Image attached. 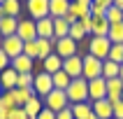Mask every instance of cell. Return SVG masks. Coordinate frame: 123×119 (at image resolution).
<instances>
[{"instance_id": "cell-1", "label": "cell", "mask_w": 123, "mask_h": 119, "mask_svg": "<svg viewBox=\"0 0 123 119\" xmlns=\"http://www.w3.org/2000/svg\"><path fill=\"white\" fill-rule=\"evenodd\" d=\"M65 96H68L70 105H77V103H86L88 100V82L84 77H74L70 86L65 89Z\"/></svg>"}, {"instance_id": "cell-2", "label": "cell", "mask_w": 123, "mask_h": 119, "mask_svg": "<svg viewBox=\"0 0 123 119\" xmlns=\"http://www.w3.org/2000/svg\"><path fill=\"white\" fill-rule=\"evenodd\" d=\"M109 49H111V42H109L107 35H105V37H100V35H91V37H88V54L91 56H95V58H100V61H107Z\"/></svg>"}, {"instance_id": "cell-3", "label": "cell", "mask_w": 123, "mask_h": 119, "mask_svg": "<svg viewBox=\"0 0 123 119\" xmlns=\"http://www.w3.org/2000/svg\"><path fill=\"white\" fill-rule=\"evenodd\" d=\"M102 63L100 58H95V56L86 54L84 56V70H81V77L86 79V82H91V79H95V77H102Z\"/></svg>"}, {"instance_id": "cell-4", "label": "cell", "mask_w": 123, "mask_h": 119, "mask_svg": "<svg viewBox=\"0 0 123 119\" xmlns=\"http://www.w3.org/2000/svg\"><path fill=\"white\" fill-rule=\"evenodd\" d=\"M42 100H44V107H49L51 112H61L63 107H70V100L63 89H51V93Z\"/></svg>"}, {"instance_id": "cell-5", "label": "cell", "mask_w": 123, "mask_h": 119, "mask_svg": "<svg viewBox=\"0 0 123 119\" xmlns=\"http://www.w3.org/2000/svg\"><path fill=\"white\" fill-rule=\"evenodd\" d=\"M0 49H2V51L7 54V58L12 61V58H16V56L23 54V40H21L19 35H7V37H2Z\"/></svg>"}, {"instance_id": "cell-6", "label": "cell", "mask_w": 123, "mask_h": 119, "mask_svg": "<svg viewBox=\"0 0 123 119\" xmlns=\"http://www.w3.org/2000/svg\"><path fill=\"white\" fill-rule=\"evenodd\" d=\"M33 89H35V96L40 98H47L49 93H51V89H54V79H51V75L49 72H37L33 79Z\"/></svg>"}, {"instance_id": "cell-7", "label": "cell", "mask_w": 123, "mask_h": 119, "mask_svg": "<svg viewBox=\"0 0 123 119\" xmlns=\"http://www.w3.org/2000/svg\"><path fill=\"white\" fill-rule=\"evenodd\" d=\"M77 44H79V42H74L70 35H68V37H58V40H56L54 51L61 56L63 61H65V58H70V56H74V54H77V49H79Z\"/></svg>"}, {"instance_id": "cell-8", "label": "cell", "mask_w": 123, "mask_h": 119, "mask_svg": "<svg viewBox=\"0 0 123 119\" xmlns=\"http://www.w3.org/2000/svg\"><path fill=\"white\" fill-rule=\"evenodd\" d=\"M26 7H28V14H30L33 21L49 16V0H26Z\"/></svg>"}, {"instance_id": "cell-9", "label": "cell", "mask_w": 123, "mask_h": 119, "mask_svg": "<svg viewBox=\"0 0 123 119\" xmlns=\"http://www.w3.org/2000/svg\"><path fill=\"white\" fill-rule=\"evenodd\" d=\"M100 98H107V79L105 77H95L88 82V100L95 103Z\"/></svg>"}, {"instance_id": "cell-10", "label": "cell", "mask_w": 123, "mask_h": 119, "mask_svg": "<svg viewBox=\"0 0 123 119\" xmlns=\"http://www.w3.org/2000/svg\"><path fill=\"white\" fill-rule=\"evenodd\" d=\"M16 35H19L23 42L37 40V26H35L33 19H21L19 16V28H16Z\"/></svg>"}, {"instance_id": "cell-11", "label": "cell", "mask_w": 123, "mask_h": 119, "mask_svg": "<svg viewBox=\"0 0 123 119\" xmlns=\"http://www.w3.org/2000/svg\"><path fill=\"white\" fill-rule=\"evenodd\" d=\"M63 70L68 72L72 79L74 77H81V70H84V56L74 54V56H70V58H65L63 61Z\"/></svg>"}, {"instance_id": "cell-12", "label": "cell", "mask_w": 123, "mask_h": 119, "mask_svg": "<svg viewBox=\"0 0 123 119\" xmlns=\"http://www.w3.org/2000/svg\"><path fill=\"white\" fill-rule=\"evenodd\" d=\"M91 107H93L98 119H114V107H111V103L107 98H100L95 103H91Z\"/></svg>"}, {"instance_id": "cell-13", "label": "cell", "mask_w": 123, "mask_h": 119, "mask_svg": "<svg viewBox=\"0 0 123 119\" xmlns=\"http://www.w3.org/2000/svg\"><path fill=\"white\" fill-rule=\"evenodd\" d=\"M88 14H91V5H86V2H81V0H70L68 16L72 21H79V19H84V16H88Z\"/></svg>"}, {"instance_id": "cell-14", "label": "cell", "mask_w": 123, "mask_h": 119, "mask_svg": "<svg viewBox=\"0 0 123 119\" xmlns=\"http://www.w3.org/2000/svg\"><path fill=\"white\" fill-rule=\"evenodd\" d=\"M68 12H70V0H49V16L51 19L68 16Z\"/></svg>"}, {"instance_id": "cell-15", "label": "cell", "mask_w": 123, "mask_h": 119, "mask_svg": "<svg viewBox=\"0 0 123 119\" xmlns=\"http://www.w3.org/2000/svg\"><path fill=\"white\" fill-rule=\"evenodd\" d=\"M16 79H19V72L9 65V68H5L2 72H0V84H2V91H12L16 89Z\"/></svg>"}, {"instance_id": "cell-16", "label": "cell", "mask_w": 123, "mask_h": 119, "mask_svg": "<svg viewBox=\"0 0 123 119\" xmlns=\"http://www.w3.org/2000/svg\"><path fill=\"white\" fill-rule=\"evenodd\" d=\"M35 26H37V37H44V40H56V37H54V19H51V16L35 21Z\"/></svg>"}, {"instance_id": "cell-17", "label": "cell", "mask_w": 123, "mask_h": 119, "mask_svg": "<svg viewBox=\"0 0 123 119\" xmlns=\"http://www.w3.org/2000/svg\"><path fill=\"white\" fill-rule=\"evenodd\" d=\"M33 58L30 56H26V54H21V56H16V58H12L9 61V65H12L19 75H23V72H33Z\"/></svg>"}, {"instance_id": "cell-18", "label": "cell", "mask_w": 123, "mask_h": 119, "mask_svg": "<svg viewBox=\"0 0 123 119\" xmlns=\"http://www.w3.org/2000/svg\"><path fill=\"white\" fill-rule=\"evenodd\" d=\"M121 93H123V82L121 79L118 77L107 79V100L109 103H116V100H121Z\"/></svg>"}, {"instance_id": "cell-19", "label": "cell", "mask_w": 123, "mask_h": 119, "mask_svg": "<svg viewBox=\"0 0 123 119\" xmlns=\"http://www.w3.org/2000/svg\"><path fill=\"white\" fill-rule=\"evenodd\" d=\"M74 21L70 19V16H61V19H54V37H68L70 35V26H72Z\"/></svg>"}, {"instance_id": "cell-20", "label": "cell", "mask_w": 123, "mask_h": 119, "mask_svg": "<svg viewBox=\"0 0 123 119\" xmlns=\"http://www.w3.org/2000/svg\"><path fill=\"white\" fill-rule=\"evenodd\" d=\"M23 110H26L28 119H37V114H40L42 110H44V100H42L40 96H33L30 100H28L26 105H23Z\"/></svg>"}, {"instance_id": "cell-21", "label": "cell", "mask_w": 123, "mask_h": 119, "mask_svg": "<svg viewBox=\"0 0 123 119\" xmlns=\"http://www.w3.org/2000/svg\"><path fill=\"white\" fill-rule=\"evenodd\" d=\"M42 68H44V72H49V75H54V72H58V70H63V58L58 54H51V56H47L44 61H42Z\"/></svg>"}, {"instance_id": "cell-22", "label": "cell", "mask_w": 123, "mask_h": 119, "mask_svg": "<svg viewBox=\"0 0 123 119\" xmlns=\"http://www.w3.org/2000/svg\"><path fill=\"white\" fill-rule=\"evenodd\" d=\"M16 28H19V19L16 16H2L0 19V33H2V37L16 35Z\"/></svg>"}, {"instance_id": "cell-23", "label": "cell", "mask_w": 123, "mask_h": 119, "mask_svg": "<svg viewBox=\"0 0 123 119\" xmlns=\"http://www.w3.org/2000/svg\"><path fill=\"white\" fill-rule=\"evenodd\" d=\"M91 16H93V14H91ZM107 33H109V21H107V16H93L91 35H100V37H105Z\"/></svg>"}, {"instance_id": "cell-24", "label": "cell", "mask_w": 123, "mask_h": 119, "mask_svg": "<svg viewBox=\"0 0 123 119\" xmlns=\"http://www.w3.org/2000/svg\"><path fill=\"white\" fill-rule=\"evenodd\" d=\"M54 47H56V40H44V37H37V58H47V56L54 54Z\"/></svg>"}, {"instance_id": "cell-25", "label": "cell", "mask_w": 123, "mask_h": 119, "mask_svg": "<svg viewBox=\"0 0 123 119\" xmlns=\"http://www.w3.org/2000/svg\"><path fill=\"white\" fill-rule=\"evenodd\" d=\"M12 93H14V100H16V107H23L35 96V89H21V86H16V89H12Z\"/></svg>"}, {"instance_id": "cell-26", "label": "cell", "mask_w": 123, "mask_h": 119, "mask_svg": "<svg viewBox=\"0 0 123 119\" xmlns=\"http://www.w3.org/2000/svg\"><path fill=\"white\" fill-rule=\"evenodd\" d=\"M111 44H123V21L121 23H109V33H107Z\"/></svg>"}, {"instance_id": "cell-27", "label": "cell", "mask_w": 123, "mask_h": 119, "mask_svg": "<svg viewBox=\"0 0 123 119\" xmlns=\"http://www.w3.org/2000/svg\"><path fill=\"white\" fill-rule=\"evenodd\" d=\"M51 79H54V89H63V91L68 89L70 82H72V77H70L65 70H58V72H54V75H51Z\"/></svg>"}, {"instance_id": "cell-28", "label": "cell", "mask_w": 123, "mask_h": 119, "mask_svg": "<svg viewBox=\"0 0 123 119\" xmlns=\"http://www.w3.org/2000/svg\"><path fill=\"white\" fill-rule=\"evenodd\" d=\"M2 12L5 16H16L21 14V0H2Z\"/></svg>"}, {"instance_id": "cell-29", "label": "cell", "mask_w": 123, "mask_h": 119, "mask_svg": "<svg viewBox=\"0 0 123 119\" xmlns=\"http://www.w3.org/2000/svg\"><path fill=\"white\" fill-rule=\"evenodd\" d=\"M118 70H121V65L114 63V61H109V58L102 63V77H105V79H114V77H118Z\"/></svg>"}, {"instance_id": "cell-30", "label": "cell", "mask_w": 123, "mask_h": 119, "mask_svg": "<svg viewBox=\"0 0 123 119\" xmlns=\"http://www.w3.org/2000/svg\"><path fill=\"white\" fill-rule=\"evenodd\" d=\"M105 16H107L109 23H121V21H123V9H121V7H116V5H111L109 9H107Z\"/></svg>"}, {"instance_id": "cell-31", "label": "cell", "mask_w": 123, "mask_h": 119, "mask_svg": "<svg viewBox=\"0 0 123 119\" xmlns=\"http://www.w3.org/2000/svg\"><path fill=\"white\" fill-rule=\"evenodd\" d=\"M0 107H5V110H14L16 107V100H14L12 91H2L0 93Z\"/></svg>"}, {"instance_id": "cell-32", "label": "cell", "mask_w": 123, "mask_h": 119, "mask_svg": "<svg viewBox=\"0 0 123 119\" xmlns=\"http://www.w3.org/2000/svg\"><path fill=\"white\" fill-rule=\"evenodd\" d=\"M86 30H84V26L81 23H79V21H74V23H72V26H70V37H72V40L74 42H79V40H84V37H86Z\"/></svg>"}, {"instance_id": "cell-33", "label": "cell", "mask_w": 123, "mask_h": 119, "mask_svg": "<svg viewBox=\"0 0 123 119\" xmlns=\"http://www.w3.org/2000/svg\"><path fill=\"white\" fill-rule=\"evenodd\" d=\"M107 58L121 65V63H123V44H111V49H109V56H107Z\"/></svg>"}, {"instance_id": "cell-34", "label": "cell", "mask_w": 123, "mask_h": 119, "mask_svg": "<svg viewBox=\"0 0 123 119\" xmlns=\"http://www.w3.org/2000/svg\"><path fill=\"white\" fill-rule=\"evenodd\" d=\"M33 79H35L33 72H23V75H19V79H16V86H21V89H33Z\"/></svg>"}, {"instance_id": "cell-35", "label": "cell", "mask_w": 123, "mask_h": 119, "mask_svg": "<svg viewBox=\"0 0 123 119\" xmlns=\"http://www.w3.org/2000/svg\"><path fill=\"white\" fill-rule=\"evenodd\" d=\"M23 54L30 56V58H37V40H30V42H23Z\"/></svg>"}, {"instance_id": "cell-36", "label": "cell", "mask_w": 123, "mask_h": 119, "mask_svg": "<svg viewBox=\"0 0 123 119\" xmlns=\"http://www.w3.org/2000/svg\"><path fill=\"white\" fill-rule=\"evenodd\" d=\"M9 119H28V114L23 107H14V110H9Z\"/></svg>"}, {"instance_id": "cell-37", "label": "cell", "mask_w": 123, "mask_h": 119, "mask_svg": "<svg viewBox=\"0 0 123 119\" xmlns=\"http://www.w3.org/2000/svg\"><path fill=\"white\" fill-rule=\"evenodd\" d=\"M56 119H74V114H72V105H70V107H63L61 112H56Z\"/></svg>"}, {"instance_id": "cell-38", "label": "cell", "mask_w": 123, "mask_h": 119, "mask_svg": "<svg viewBox=\"0 0 123 119\" xmlns=\"http://www.w3.org/2000/svg\"><path fill=\"white\" fill-rule=\"evenodd\" d=\"M111 107H114V119H123V100L111 103Z\"/></svg>"}, {"instance_id": "cell-39", "label": "cell", "mask_w": 123, "mask_h": 119, "mask_svg": "<svg viewBox=\"0 0 123 119\" xmlns=\"http://www.w3.org/2000/svg\"><path fill=\"white\" fill-rule=\"evenodd\" d=\"M79 23H81V26H84V30H86V33L91 35V28H93V16L88 14V16H84V19H79Z\"/></svg>"}, {"instance_id": "cell-40", "label": "cell", "mask_w": 123, "mask_h": 119, "mask_svg": "<svg viewBox=\"0 0 123 119\" xmlns=\"http://www.w3.org/2000/svg\"><path fill=\"white\" fill-rule=\"evenodd\" d=\"M37 119H56V112H51L49 107H44V110L37 114Z\"/></svg>"}, {"instance_id": "cell-41", "label": "cell", "mask_w": 123, "mask_h": 119, "mask_svg": "<svg viewBox=\"0 0 123 119\" xmlns=\"http://www.w3.org/2000/svg\"><path fill=\"white\" fill-rule=\"evenodd\" d=\"M5 68H9V58H7V54L0 49V72H2Z\"/></svg>"}, {"instance_id": "cell-42", "label": "cell", "mask_w": 123, "mask_h": 119, "mask_svg": "<svg viewBox=\"0 0 123 119\" xmlns=\"http://www.w3.org/2000/svg\"><path fill=\"white\" fill-rule=\"evenodd\" d=\"M0 119H9V110H5V107H0Z\"/></svg>"}, {"instance_id": "cell-43", "label": "cell", "mask_w": 123, "mask_h": 119, "mask_svg": "<svg viewBox=\"0 0 123 119\" xmlns=\"http://www.w3.org/2000/svg\"><path fill=\"white\" fill-rule=\"evenodd\" d=\"M114 5H116V7H121V9H123V0H114Z\"/></svg>"}, {"instance_id": "cell-44", "label": "cell", "mask_w": 123, "mask_h": 119, "mask_svg": "<svg viewBox=\"0 0 123 119\" xmlns=\"http://www.w3.org/2000/svg\"><path fill=\"white\" fill-rule=\"evenodd\" d=\"M118 79L123 82V63H121V70H118Z\"/></svg>"}, {"instance_id": "cell-45", "label": "cell", "mask_w": 123, "mask_h": 119, "mask_svg": "<svg viewBox=\"0 0 123 119\" xmlns=\"http://www.w3.org/2000/svg\"><path fill=\"white\" fill-rule=\"evenodd\" d=\"M2 16H5V12H2V2H0V19H2Z\"/></svg>"}, {"instance_id": "cell-46", "label": "cell", "mask_w": 123, "mask_h": 119, "mask_svg": "<svg viewBox=\"0 0 123 119\" xmlns=\"http://www.w3.org/2000/svg\"><path fill=\"white\" fill-rule=\"evenodd\" d=\"M81 2H86V5H91V2H93V0H81Z\"/></svg>"}, {"instance_id": "cell-47", "label": "cell", "mask_w": 123, "mask_h": 119, "mask_svg": "<svg viewBox=\"0 0 123 119\" xmlns=\"http://www.w3.org/2000/svg\"><path fill=\"white\" fill-rule=\"evenodd\" d=\"M0 44H2V33H0Z\"/></svg>"}, {"instance_id": "cell-48", "label": "cell", "mask_w": 123, "mask_h": 119, "mask_svg": "<svg viewBox=\"0 0 123 119\" xmlns=\"http://www.w3.org/2000/svg\"><path fill=\"white\" fill-rule=\"evenodd\" d=\"M0 93H2V84H0Z\"/></svg>"}, {"instance_id": "cell-49", "label": "cell", "mask_w": 123, "mask_h": 119, "mask_svg": "<svg viewBox=\"0 0 123 119\" xmlns=\"http://www.w3.org/2000/svg\"><path fill=\"white\" fill-rule=\"evenodd\" d=\"M121 100H123V93H121Z\"/></svg>"}, {"instance_id": "cell-50", "label": "cell", "mask_w": 123, "mask_h": 119, "mask_svg": "<svg viewBox=\"0 0 123 119\" xmlns=\"http://www.w3.org/2000/svg\"><path fill=\"white\" fill-rule=\"evenodd\" d=\"M0 2H2V0H0Z\"/></svg>"}, {"instance_id": "cell-51", "label": "cell", "mask_w": 123, "mask_h": 119, "mask_svg": "<svg viewBox=\"0 0 123 119\" xmlns=\"http://www.w3.org/2000/svg\"><path fill=\"white\" fill-rule=\"evenodd\" d=\"M21 2H23V0H21Z\"/></svg>"}]
</instances>
